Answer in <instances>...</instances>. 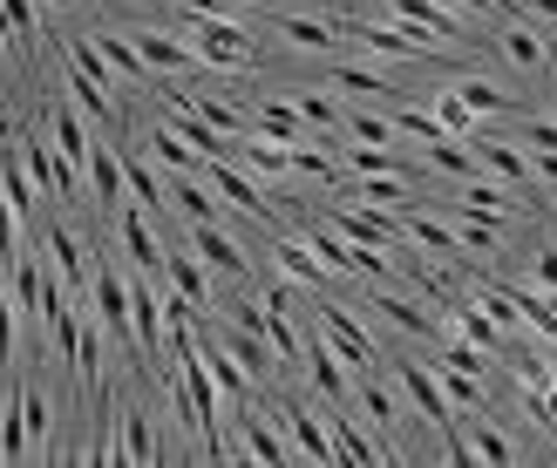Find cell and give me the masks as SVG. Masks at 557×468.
<instances>
[{
    "mask_svg": "<svg viewBox=\"0 0 557 468\" xmlns=\"http://www.w3.org/2000/svg\"><path fill=\"white\" fill-rule=\"evenodd\" d=\"M48 258H54V279H62L75 299H89V252H82V238L69 225H48Z\"/></svg>",
    "mask_w": 557,
    "mask_h": 468,
    "instance_id": "e0dca14e",
    "label": "cell"
},
{
    "mask_svg": "<svg viewBox=\"0 0 557 468\" xmlns=\"http://www.w3.org/2000/svg\"><path fill=\"white\" fill-rule=\"evenodd\" d=\"M0 27H8V41H14V48H35V41H41L35 0H0Z\"/></svg>",
    "mask_w": 557,
    "mask_h": 468,
    "instance_id": "ee69618b",
    "label": "cell"
},
{
    "mask_svg": "<svg viewBox=\"0 0 557 468\" xmlns=\"http://www.w3.org/2000/svg\"><path fill=\"white\" fill-rule=\"evenodd\" d=\"M531 279H537V292H557V244H544V252H537Z\"/></svg>",
    "mask_w": 557,
    "mask_h": 468,
    "instance_id": "11a10c76",
    "label": "cell"
},
{
    "mask_svg": "<svg viewBox=\"0 0 557 468\" xmlns=\"http://www.w3.org/2000/svg\"><path fill=\"white\" fill-rule=\"evenodd\" d=\"M69 367H75V380H82L89 394L102 388V319H82V326H75V361H69Z\"/></svg>",
    "mask_w": 557,
    "mask_h": 468,
    "instance_id": "f546056e",
    "label": "cell"
},
{
    "mask_svg": "<svg viewBox=\"0 0 557 468\" xmlns=\"http://www.w3.org/2000/svg\"><path fill=\"white\" fill-rule=\"evenodd\" d=\"M14 313H21V306H14V292H0V367L14 361Z\"/></svg>",
    "mask_w": 557,
    "mask_h": 468,
    "instance_id": "f5cc1de1",
    "label": "cell"
},
{
    "mask_svg": "<svg viewBox=\"0 0 557 468\" xmlns=\"http://www.w3.org/2000/svg\"><path fill=\"white\" fill-rule=\"evenodd\" d=\"M374 313H387V319H395L408 340H429V346L449 340V319H435V313L422 306V299H401V292H387V286H374Z\"/></svg>",
    "mask_w": 557,
    "mask_h": 468,
    "instance_id": "9c48e42d",
    "label": "cell"
},
{
    "mask_svg": "<svg viewBox=\"0 0 557 468\" xmlns=\"http://www.w3.org/2000/svg\"><path fill=\"white\" fill-rule=\"evenodd\" d=\"M442 367H456V374H476V380H483V374H490V353H483V346H469L462 333H449V340H442Z\"/></svg>",
    "mask_w": 557,
    "mask_h": 468,
    "instance_id": "c3c4849f",
    "label": "cell"
},
{
    "mask_svg": "<svg viewBox=\"0 0 557 468\" xmlns=\"http://www.w3.org/2000/svg\"><path fill=\"white\" fill-rule=\"evenodd\" d=\"M429 170H442L449 184H469V177H483V163H476V150H469V136H435Z\"/></svg>",
    "mask_w": 557,
    "mask_h": 468,
    "instance_id": "4316f807",
    "label": "cell"
},
{
    "mask_svg": "<svg viewBox=\"0 0 557 468\" xmlns=\"http://www.w3.org/2000/svg\"><path fill=\"white\" fill-rule=\"evenodd\" d=\"M456 204L462 211H483V217H510L523 198H517L510 184H496V177H469V184H456Z\"/></svg>",
    "mask_w": 557,
    "mask_h": 468,
    "instance_id": "cb8c5ba5",
    "label": "cell"
},
{
    "mask_svg": "<svg viewBox=\"0 0 557 468\" xmlns=\"http://www.w3.org/2000/svg\"><path fill=\"white\" fill-rule=\"evenodd\" d=\"M211 340L225 346V353H232V361H238L245 374H252V380H272V374H278V353H272V340H265V333H252V326H218Z\"/></svg>",
    "mask_w": 557,
    "mask_h": 468,
    "instance_id": "9a60e30c",
    "label": "cell"
},
{
    "mask_svg": "<svg viewBox=\"0 0 557 468\" xmlns=\"http://www.w3.org/2000/svg\"><path fill=\"white\" fill-rule=\"evenodd\" d=\"M299 367H306V380H313V388H320L333 407H347V401H354V367L326 346V333L306 340V361H299Z\"/></svg>",
    "mask_w": 557,
    "mask_h": 468,
    "instance_id": "52a82bcc",
    "label": "cell"
},
{
    "mask_svg": "<svg viewBox=\"0 0 557 468\" xmlns=\"http://www.w3.org/2000/svg\"><path fill=\"white\" fill-rule=\"evenodd\" d=\"M293 170L313 177V184H333V177H341V163H333L326 150H313V143H299V150H293Z\"/></svg>",
    "mask_w": 557,
    "mask_h": 468,
    "instance_id": "f907efd6",
    "label": "cell"
},
{
    "mask_svg": "<svg viewBox=\"0 0 557 468\" xmlns=\"http://www.w3.org/2000/svg\"><path fill=\"white\" fill-rule=\"evenodd\" d=\"M354 401H360V415H368L374 428H395L401 421V407H395V394L381 388L374 374H354Z\"/></svg>",
    "mask_w": 557,
    "mask_h": 468,
    "instance_id": "74e56055",
    "label": "cell"
},
{
    "mask_svg": "<svg viewBox=\"0 0 557 468\" xmlns=\"http://www.w3.org/2000/svg\"><path fill=\"white\" fill-rule=\"evenodd\" d=\"M347 35L368 48V54H381V62H408V54H422L429 41L414 35V27H401V21H354Z\"/></svg>",
    "mask_w": 557,
    "mask_h": 468,
    "instance_id": "7c38bea8",
    "label": "cell"
},
{
    "mask_svg": "<svg viewBox=\"0 0 557 468\" xmlns=\"http://www.w3.org/2000/svg\"><path fill=\"white\" fill-rule=\"evenodd\" d=\"M523 150H557V116H531V123H523Z\"/></svg>",
    "mask_w": 557,
    "mask_h": 468,
    "instance_id": "816d5d0a",
    "label": "cell"
},
{
    "mask_svg": "<svg viewBox=\"0 0 557 468\" xmlns=\"http://www.w3.org/2000/svg\"><path fill=\"white\" fill-rule=\"evenodd\" d=\"M333 89H347V96H368V102H381V96H395V81H387L381 68H360V62H341V68H333Z\"/></svg>",
    "mask_w": 557,
    "mask_h": 468,
    "instance_id": "f35d334b",
    "label": "cell"
},
{
    "mask_svg": "<svg viewBox=\"0 0 557 468\" xmlns=\"http://www.w3.org/2000/svg\"><path fill=\"white\" fill-rule=\"evenodd\" d=\"M354 190H360V204H374V211H408L414 204L408 198V177H360Z\"/></svg>",
    "mask_w": 557,
    "mask_h": 468,
    "instance_id": "b9f144b4",
    "label": "cell"
},
{
    "mask_svg": "<svg viewBox=\"0 0 557 468\" xmlns=\"http://www.w3.org/2000/svg\"><path fill=\"white\" fill-rule=\"evenodd\" d=\"M171 204L190 217V225H218V190L205 177H190V170H171Z\"/></svg>",
    "mask_w": 557,
    "mask_h": 468,
    "instance_id": "484cf974",
    "label": "cell"
},
{
    "mask_svg": "<svg viewBox=\"0 0 557 468\" xmlns=\"http://www.w3.org/2000/svg\"><path fill=\"white\" fill-rule=\"evenodd\" d=\"M238 455H245V461H272V468L299 461V448L286 442V434H278V421L252 415V407H238Z\"/></svg>",
    "mask_w": 557,
    "mask_h": 468,
    "instance_id": "ba28073f",
    "label": "cell"
},
{
    "mask_svg": "<svg viewBox=\"0 0 557 468\" xmlns=\"http://www.w3.org/2000/svg\"><path fill=\"white\" fill-rule=\"evenodd\" d=\"M190 252H198L218 279H232V286L252 279V258H245V244H238L225 225H190Z\"/></svg>",
    "mask_w": 557,
    "mask_h": 468,
    "instance_id": "277c9868",
    "label": "cell"
},
{
    "mask_svg": "<svg viewBox=\"0 0 557 468\" xmlns=\"http://www.w3.org/2000/svg\"><path fill=\"white\" fill-rule=\"evenodd\" d=\"M116 238H123V252H129V265L136 271H163V244H157V231H150V211H136V204H123L116 211Z\"/></svg>",
    "mask_w": 557,
    "mask_h": 468,
    "instance_id": "2e32d148",
    "label": "cell"
},
{
    "mask_svg": "<svg viewBox=\"0 0 557 468\" xmlns=\"http://www.w3.org/2000/svg\"><path fill=\"white\" fill-rule=\"evenodd\" d=\"M435 123L449 129V136H469V129H476V116H469V102H462L456 89H442V96H435Z\"/></svg>",
    "mask_w": 557,
    "mask_h": 468,
    "instance_id": "681fc988",
    "label": "cell"
},
{
    "mask_svg": "<svg viewBox=\"0 0 557 468\" xmlns=\"http://www.w3.org/2000/svg\"><path fill=\"white\" fill-rule=\"evenodd\" d=\"M550 116H557V102H550Z\"/></svg>",
    "mask_w": 557,
    "mask_h": 468,
    "instance_id": "94428289",
    "label": "cell"
},
{
    "mask_svg": "<svg viewBox=\"0 0 557 468\" xmlns=\"http://www.w3.org/2000/svg\"><path fill=\"white\" fill-rule=\"evenodd\" d=\"M48 136H54V156H62L69 170H82V156H89V129H82V109L75 102H54L48 109Z\"/></svg>",
    "mask_w": 557,
    "mask_h": 468,
    "instance_id": "7402d4cb",
    "label": "cell"
},
{
    "mask_svg": "<svg viewBox=\"0 0 557 468\" xmlns=\"http://www.w3.org/2000/svg\"><path fill=\"white\" fill-rule=\"evenodd\" d=\"M333 231L354 238V244H381V252H395L401 244V225H395V211H374V204H360V211H333Z\"/></svg>",
    "mask_w": 557,
    "mask_h": 468,
    "instance_id": "4fadbf2b",
    "label": "cell"
},
{
    "mask_svg": "<svg viewBox=\"0 0 557 468\" xmlns=\"http://www.w3.org/2000/svg\"><path fill=\"white\" fill-rule=\"evenodd\" d=\"M387 123H395V136H408V143H422V150L435 143V136H449V129L435 123V109H408V102H401V109H395Z\"/></svg>",
    "mask_w": 557,
    "mask_h": 468,
    "instance_id": "7dc6e473",
    "label": "cell"
},
{
    "mask_svg": "<svg viewBox=\"0 0 557 468\" xmlns=\"http://www.w3.org/2000/svg\"><path fill=\"white\" fill-rule=\"evenodd\" d=\"M496 48H504V62L510 68H523V75H537L544 62H550V54H544V35H537V27H504V35H496Z\"/></svg>",
    "mask_w": 557,
    "mask_h": 468,
    "instance_id": "4dcf8cb0",
    "label": "cell"
},
{
    "mask_svg": "<svg viewBox=\"0 0 557 468\" xmlns=\"http://www.w3.org/2000/svg\"><path fill=\"white\" fill-rule=\"evenodd\" d=\"M435 380H442V394H449L456 415H476V407H483V380H476V374H456V367L435 361Z\"/></svg>",
    "mask_w": 557,
    "mask_h": 468,
    "instance_id": "60d3db41",
    "label": "cell"
},
{
    "mask_svg": "<svg viewBox=\"0 0 557 468\" xmlns=\"http://www.w3.org/2000/svg\"><path fill=\"white\" fill-rule=\"evenodd\" d=\"M144 150H150V156L163 163V170H190V177H198V170H205V156H198V150H190V143H184V136H177V129H150V143H144Z\"/></svg>",
    "mask_w": 557,
    "mask_h": 468,
    "instance_id": "8d00e7d4",
    "label": "cell"
},
{
    "mask_svg": "<svg viewBox=\"0 0 557 468\" xmlns=\"http://www.w3.org/2000/svg\"><path fill=\"white\" fill-rule=\"evenodd\" d=\"M252 129L272 136V143H286V150L306 143V116H299L293 102H259V109H252Z\"/></svg>",
    "mask_w": 557,
    "mask_h": 468,
    "instance_id": "83f0119b",
    "label": "cell"
},
{
    "mask_svg": "<svg viewBox=\"0 0 557 468\" xmlns=\"http://www.w3.org/2000/svg\"><path fill=\"white\" fill-rule=\"evenodd\" d=\"M293 109L306 116V129H341V116H347V109L333 96H320V89H293Z\"/></svg>",
    "mask_w": 557,
    "mask_h": 468,
    "instance_id": "bcb514c9",
    "label": "cell"
},
{
    "mask_svg": "<svg viewBox=\"0 0 557 468\" xmlns=\"http://www.w3.org/2000/svg\"><path fill=\"white\" fill-rule=\"evenodd\" d=\"M550 374L557 367H544L537 353H523V361H517V388H550Z\"/></svg>",
    "mask_w": 557,
    "mask_h": 468,
    "instance_id": "db71d44e",
    "label": "cell"
},
{
    "mask_svg": "<svg viewBox=\"0 0 557 468\" xmlns=\"http://www.w3.org/2000/svg\"><path fill=\"white\" fill-rule=\"evenodd\" d=\"M462 434H469V455H476V461H490V468L517 461V442H510L504 428H490V421H476V415H462Z\"/></svg>",
    "mask_w": 557,
    "mask_h": 468,
    "instance_id": "1f68e13d",
    "label": "cell"
},
{
    "mask_svg": "<svg viewBox=\"0 0 557 468\" xmlns=\"http://www.w3.org/2000/svg\"><path fill=\"white\" fill-rule=\"evenodd\" d=\"M89 306H96V319H102V333L136 340V333H129V286H123V271H109V265L89 271Z\"/></svg>",
    "mask_w": 557,
    "mask_h": 468,
    "instance_id": "30bf717a",
    "label": "cell"
},
{
    "mask_svg": "<svg viewBox=\"0 0 557 468\" xmlns=\"http://www.w3.org/2000/svg\"><path fill=\"white\" fill-rule=\"evenodd\" d=\"M116 448H123V468H150L157 461V434H150V415H116Z\"/></svg>",
    "mask_w": 557,
    "mask_h": 468,
    "instance_id": "f1b7e54d",
    "label": "cell"
},
{
    "mask_svg": "<svg viewBox=\"0 0 557 468\" xmlns=\"http://www.w3.org/2000/svg\"><path fill=\"white\" fill-rule=\"evenodd\" d=\"M129 41H136V54L150 62V75H190V68H205V62H198V48L177 41V35H163V27H136Z\"/></svg>",
    "mask_w": 557,
    "mask_h": 468,
    "instance_id": "8fae6325",
    "label": "cell"
},
{
    "mask_svg": "<svg viewBox=\"0 0 557 468\" xmlns=\"http://www.w3.org/2000/svg\"><path fill=\"white\" fill-rule=\"evenodd\" d=\"M401 225H408V238L422 244V252L449 258V265H462V258H469V252H462V238H456V225H435V217H429L422 204H408V211H401Z\"/></svg>",
    "mask_w": 557,
    "mask_h": 468,
    "instance_id": "44dd1931",
    "label": "cell"
},
{
    "mask_svg": "<svg viewBox=\"0 0 557 468\" xmlns=\"http://www.w3.org/2000/svg\"><path fill=\"white\" fill-rule=\"evenodd\" d=\"M96 48L109 54V68H116V81H136V89H150V62L136 54L129 35H96Z\"/></svg>",
    "mask_w": 557,
    "mask_h": 468,
    "instance_id": "d6a6232c",
    "label": "cell"
},
{
    "mask_svg": "<svg viewBox=\"0 0 557 468\" xmlns=\"http://www.w3.org/2000/svg\"><path fill=\"white\" fill-rule=\"evenodd\" d=\"M341 129L354 136V143H401V136H395V123H387L381 109H347V116H341Z\"/></svg>",
    "mask_w": 557,
    "mask_h": 468,
    "instance_id": "f6af8a7d",
    "label": "cell"
},
{
    "mask_svg": "<svg viewBox=\"0 0 557 468\" xmlns=\"http://www.w3.org/2000/svg\"><path fill=\"white\" fill-rule=\"evenodd\" d=\"M82 190L102 204V211H123L129 204V184H123V150L109 143H89V156H82Z\"/></svg>",
    "mask_w": 557,
    "mask_h": 468,
    "instance_id": "5b68a950",
    "label": "cell"
},
{
    "mask_svg": "<svg viewBox=\"0 0 557 468\" xmlns=\"http://www.w3.org/2000/svg\"><path fill=\"white\" fill-rule=\"evenodd\" d=\"M320 333H326V346L341 353V361H347L354 374H374V367H381V353H374V340L360 333V319H354L347 306H320Z\"/></svg>",
    "mask_w": 557,
    "mask_h": 468,
    "instance_id": "3957f363",
    "label": "cell"
},
{
    "mask_svg": "<svg viewBox=\"0 0 557 468\" xmlns=\"http://www.w3.org/2000/svg\"><path fill=\"white\" fill-rule=\"evenodd\" d=\"M163 286L184 292L198 313H218V306H211V265L190 252V244H184V252H163Z\"/></svg>",
    "mask_w": 557,
    "mask_h": 468,
    "instance_id": "5bb4252c",
    "label": "cell"
},
{
    "mask_svg": "<svg viewBox=\"0 0 557 468\" xmlns=\"http://www.w3.org/2000/svg\"><path fill=\"white\" fill-rule=\"evenodd\" d=\"M469 150H476L483 177L510 184V190H523V184H531V156H523V143H496V136H469Z\"/></svg>",
    "mask_w": 557,
    "mask_h": 468,
    "instance_id": "ac0fdd59",
    "label": "cell"
},
{
    "mask_svg": "<svg viewBox=\"0 0 557 468\" xmlns=\"http://www.w3.org/2000/svg\"><path fill=\"white\" fill-rule=\"evenodd\" d=\"M123 184H129V204H136V211H150V217L163 211V184H157V170H150L136 150H123Z\"/></svg>",
    "mask_w": 557,
    "mask_h": 468,
    "instance_id": "836d02e7",
    "label": "cell"
},
{
    "mask_svg": "<svg viewBox=\"0 0 557 468\" xmlns=\"http://www.w3.org/2000/svg\"><path fill=\"white\" fill-rule=\"evenodd\" d=\"M184 14H232V0H177Z\"/></svg>",
    "mask_w": 557,
    "mask_h": 468,
    "instance_id": "6f0895ef",
    "label": "cell"
},
{
    "mask_svg": "<svg viewBox=\"0 0 557 468\" xmlns=\"http://www.w3.org/2000/svg\"><path fill=\"white\" fill-rule=\"evenodd\" d=\"M190 109H198V116H205L218 136H245V129H252V116H245L238 102H218V96H190Z\"/></svg>",
    "mask_w": 557,
    "mask_h": 468,
    "instance_id": "7bdbcfd3",
    "label": "cell"
},
{
    "mask_svg": "<svg viewBox=\"0 0 557 468\" xmlns=\"http://www.w3.org/2000/svg\"><path fill=\"white\" fill-rule=\"evenodd\" d=\"M395 380H401V394L414 401V415H422L435 434L456 421V407H449V394H442V380H435V367H422V361H401L395 367Z\"/></svg>",
    "mask_w": 557,
    "mask_h": 468,
    "instance_id": "8992f818",
    "label": "cell"
},
{
    "mask_svg": "<svg viewBox=\"0 0 557 468\" xmlns=\"http://www.w3.org/2000/svg\"><path fill=\"white\" fill-rule=\"evenodd\" d=\"M523 156H531V177L557 184V150H523Z\"/></svg>",
    "mask_w": 557,
    "mask_h": 468,
    "instance_id": "9f6ffc18",
    "label": "cell"
},
{
    "mask_svg": "<svg viewBox=\"0 0 557 468\" xmlns=\"http://www.w3.org/2000/svg\"><path fill=\"white\" fill-rule=\"evenodd\" d=\"M8 48H14V41H8V27H0V54H8Z\"/></svg>",
    "mask_w": 557,
    "mask_h": 468,
    "instance_id": "680465c9",
    "label": "cell"
},
{
    "mask_svg": "<svg viewBox=\"0 0 557 468\" xmlns=\"http://www.w3.org/2000/svg\"><path fill=\"white\" fill-rule=\"evenodd\" d=\"M190 48H198L205 68H225V75H245V68L259 62L252 27L232 21V14H190Z\"/></svg>",
    "mask_w": 557,
    "mask_h": 468,
    "instance_id": "6da1fadb",
    "label": "cell"
},
{
    "mask_svg": "<svg viewBox=\"0 0 557 468\" xmlns=\"http://www.w3.org/2000/svg\"><path fill=\"white\" fill-rule=\"evenodd\" d=\"M278 428H286V442L299 448V461H341L333 455V434H326V421L320 415H306V407H278Z\"/></svg>",
    "mask_w": 557,
    "mask_h": 468,
    "instance_id": "d6986e66",
    "label": "cell"
},
{
    "mask_svg": "<svg viewBox=\"0 0 557 468\" xmlns=\"http://www.w3.org/2000/svg\"><path fill=\"white\" fill-rule=\"evenodd\" d=\"M198 177L218 190V204H232V211H245V217H259V225H272V204H265V190H259V177L245 170V163H232V156H205Z\"/></svg>",
    "mask_w": 557,
    "mask_h": 468,
    "instance_id": "7a4b0ae2",
    "label": "cell"
},
{
    "mask_svg": "<svg viewBox=\"0 0 557 468\" xmlns=\"http://www.w3.org/2000/svg\"><path fill=\"white\" fill-rule=\"evenodd\" d=\"M48 8H75V0H48Z\"/></svg>",
    "mask_w": 557,
    "mask_h": 468,
    "instance_id": "91938a15",
    "label": "cell"
},
{
    "mask_svg": "<svg viewBox=\"0 0 557 468\" xmlns=\"http://www.w3.org/2000/svg\"><path fill=\"white\" fill-rule=\"evenodd\" d=\"M278 41L299 48V54H326L333 41H341V21H320V14H272Z\"/></svg>",
    "mask_w": 557,
    "mask_h": 468,
    "instance_id": "ffe728a7",
    "label": "cell"
},
{
    "mask_svg": "<svg viewBox=\"0 0 557 468\" xmlns=\"http://www.w3.org/2000/svg\"><path fill=\"white\" fill-rule=\"evenodd\" d=\"M272 258H278V271H286L293 286H320V279H326V265L313 258V244H306V238L272 231Z\"/></svg>",
    "mask_w": 557,
    "mask_h": 468,
    "instance_id": "d4e9b609",
    "label": "cell"
},
{
    "mask_svg": "<svg viewBox=\"0 0 557 468\" xmlns=\"http://www.w3.org/2000/svg\"><path fill=\"white\" fill-rule=\"evenodd\" d=\"M341 163H347L354 177H408V156L395 143H347Z\"/></svg>",
    "mask_w": 557,
    "mask_h": 468,
    "instance_id": "603a6c76",
    "label": "cell"
},
{
    "mask_svg": "<svg viewBox=\"0 0 557 468\" xmlns=\"http://www.w3.org/2000/svg\"><path fill=\"white\" fill-rule=\"evenodd\" d=\"M14 401H21V421H27V442H35V448H48V434H54V407H48V394L35 388V380H21V388H14Z\"/></svg>",
    "mask_w": 557,
    "mask_h": 468,
    "instance_id": "d590c367",
    "label": "cell"
},
{
    "mask_svg": "<svg viewBox=\"0 0 557 468\" xmlns=\"http://www.w3.org/2000/svg\"><path fill=\"white\" fill-rule=\"evenodd\" d=\"M456 96L469 102V116H504V109H510V96L496 89L490 75H462V81H456Z\"/></svg>",
    "mask_w": 557,
    "mask_h": 468,
    "instance_id": "ab89813d",
    "label": "cell"
},
{
    "mask_svg": "<svg viewBox=\"0 0 557 468\" xmlns=\"http://www.w3.org/2000/svg\"><path fill=\"white\" fill-rule=\"evenodd\" d=\"M326 434H333V455H341V461H360V468H368V461H387V448H374L368 434H360V428L347 421V407L326 421Z\"/></svg>",
    "mask_w": 557,
    "mask_h": 468,
    "instance_id": "e575fe53",
    "label": "cell"
}]
</instances>
